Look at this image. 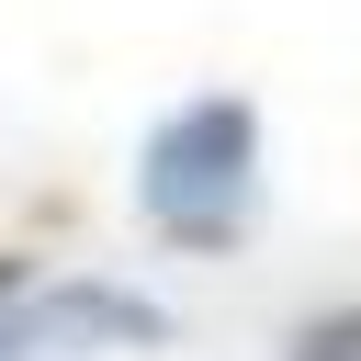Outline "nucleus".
<instances>
[{
    "label": "nucleus",
    "instance_id": "nucleus-1",
    "mask_svg": "<svg viewBox=\"0 0 361 361\" xmlns=\"http://www.w3.org/2000/svg\"><path fill=\"white\" fill-rule=\"evenodd\" d=\"M135 214L180 259H237L259 237V102L192 90L180 113H158L135 147Z\"/></svg>",
    "mask_w": 361,
    "mask_h": 361
},
{
    "label": "nucleus",
    "instance_id": "nucleus-2",
    "mask_svg": "<svg viewBox=\"0 0 361 361\" xmlns=\"http://www.w3.org/2000/svg\"><path fill=\"white\" fill-rule=\"evenodd\" d=\"M169 338V305L124 293V282H56V293H11L0 305V361H113V350H158Z\"/></svg>",
    "mask_w": 361,
    "mask_h": 361
},
{
    "label": "nucleus",
    "instance_id": "nucleus-3",
    "mask_svg": "<svg viewBox=\"0 0 361 361\" xmlns=\"http://www.w3.org/2000/svg\"><path fill=\"white\" fill-rule=\"evenodd\" d=\"M271 361H361V305H327V316H305Z\"/></svg>",
    "mask_w": 361,
    "mask_h": 361
},
{
    "label": "nucleus",
    "instance_id": "nucleus-4",
    "mask_svg": "<svg viewBox=\"0 0 361 361\" xmlns=\"http://www.w3.org/2000/svg\"><path fill=\"white\" fill-rule=\"evenodd\" d=\"M23 282H34V271H23V248H0V305H11Z\"/></svg>",
    "mask_w": 361,
    "mask_h": 361
}]
</instances>
